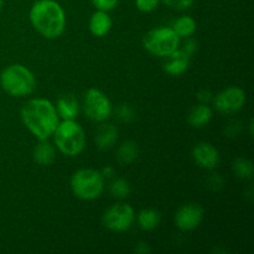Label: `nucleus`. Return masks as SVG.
I'll return each mask as SVG.
<instances>
[{
  "label": "nucleus",
  "instance_id": "obj_1",
  "mask_svg": "<svg viewBox=\"0 0 254 254\" xmlns=\"http://www.w3.org/2000/svg\"><path fill=\"white\" fill-rule=\"evenodd\" d=\"M20 117L24 126L39 140H46L52 136L60 123L54 104L45 98H32L20 109Z\"/></svg>",
  "mask_w": 254,
  "mask_h": 254
},
{
  "label": "nucleus",
  "instance_id": "obj_2",
  "mask_svg": "<svg viewBox=\"0 0 254 254\" xmlns=\"http://www.w3.org/2000/svg\"><path fill=\"white\" fill-rule=\"evenodd\" d=\"M29 16L34 29L45 39H57L66 29V14L56 0H37Z\"/></svg>",
  "mask_w": 254,
  "mask_h": 254
},
{
  "label": "nucleus",
  "instance_id": "obj_3",
  "mask_svg": "<svg viewBox=\"0 0 254 254\" xmlns=\"http://www.w3.org/2000/svg\"><path fill=\"white\" fill-rule=\"evenodd\" d=\"M0 86L9 96L26 97L36 88V78L26 66L14 64L0 73Z\"/></svg>",
  "mask_w": 254,
  "mask_h": 254
},
{
  "label": "nucleus",
  "instance_id": "obj_4",
  "mask_svg": "<svg viewBox=\"0 0 254 254\" xmlns=\"http://www.w3.org/2000/svg\"><path fill=\"white\" fill-rule=\"evenodd\" d=\"M52 136L60 153L69 158L79 155L86 146V133L74 119L60 122Z\"/></svg>",
  "mask_w": 254,
  "mask_h": 254
},
{
  "label": "nucleus",
  "instance_id": "obj_5",
  "mask_svg": "<svg viewBox=\"0 0 254 254\" xmlns=\"http://www.w3.org/2000/svg\"><path fill=\"white\" fill-rule=\"evenodd\" d=\"M104 176L96 169H79L71 176V190L77 198L93 201L104 191Z\"/></svg>",
  "mask_w": 254,
  "mask_h": 254
},
{
  "label": "nucleus",
  "instance_id": "obj_6",
  "mask_svg": "<svg viewBox=\"0 0 254 254\" xmlns=\"http://www.w3.org/2000/svg\"><path fill=\"white\" fill-rule=\"evenodd\" d=\"M180 40L173 27H155L144 35L143 46L149 54L166 57L179 49Z\"/></svg>",
  "mask_w": 254,
  "mask_h": 254
},
{
  "label": "nucleus",
  "instance_id": "obj_7",
  "mask_svg": "<svg viewBox=\"0 0 254 254\" xmlns=\"http://www.w3.org/2000/svg\"><path fill=\"white\" fill-rule=\"evenodd\" d=\"M83 109L87 118L96 123L106 122L113 112V107L107 94L98 88H89L86 92Z\"/></svg>",
  "mask_w": 254,
  "mask_h": 254
},
{
  "label": "nucleus",
  "instance_id": "obj_8",
  "mask_svg": "<svg viewBox=\"0 0 254 254\" xmlns=\"http://www.w3.org/2000/svg\"><path fill=\"white\" fill-rule=\"evenodd\" d=\"M135 218L134 208L128 203L118 202L112 205L102 217L104 227L113 232H124L131 227Z\"/></svg>",
  "mask_w": 254,
  "mask_h": 254
},
{
  "label": "nucleus",
  "instance_id": "obj_9",
  "mask_svg": "<svg viewBox=\"0 0 254 254\" xmlns=\"http://www.w3.org/2000/svg\"><path fill=\"white\" fill-rule=\"evenodd\" d=\"M246 92L240 87H228L218 92L212 98L213 106L220 113L233 114L243 108L246 103Z\"/></svg>",
  "mask_w": 254,
  "mask_h": 254
},
{
  "label": "nucleus",
  "instance_id": "obj_10",
  "mask_svg": "<svg viewBox=\"0 0 254 254\" xmlns=\"http://www.w3.org/2000/svg\"><path fill=\"white\" fill-rule=\"evenodd\" d=\"M203 208L198 203H186L183 205L175 213V225L179 230L193 231L201 225L203 220Z\"/></svg>",
  "mask_w": 254,
  "mask_h": 254
},
{
  "label": "nucleus",
  "instance_id": "obj_11",
  "mask_svg": "<svg viewBox=\"0 0 254 254\" xmlns=\"http://www.w3.org/2000/svg\"><path fill=\"white\" fill-rule=\"evenodd\" d=\"M192 156L196 164L206 170H212L220 163V153L212 144L207 141L196 144L192 149Z\"/></svg>",
  "mask_w": 254,
  "mask_h": 254
},
{
  "label": "nucleus",
  "instance_id": "obj_12",
  "mask_svg": "<svg viewBox=\"0 0 254 254\" xmlns=\"http://www.w3.org/2000/svg\"><path fill=\"white\" fill-rule=\"evenodd\" d=\"M189 66H190V56L183 50L178 49L165 57L163 68L168 74L180 76L184 72L188 71Z\"/></svg>",
  "mask_w": 254,
  "mask_h": 254
},
{
  "label": "nucleus",
  "instance_id": "obj_13",
  "mask_svg": "<svg viewBox=\"0 0 254 254\" xmlns=\"http://www.w3.org/2000/svg\"><path fill=\"white\" fill-rule=\"evenodd\" d=\"M118 128L112 123L103 122L94 133V143H96L97 148L101 150H108V149L113 148V145L118 140Z\"/></svg>",
  "mask_w": 254,
  "mask_h": 254
},
{
  "label": "nucleus",
  "instance_id": "obj_14",
  "mask_svg": "<svg viewBox=\"0 0 254 254\" xmlns=\"http://www.w3.org/2000/svg\"><path fill=\"white\" fill-rule=\"evenodd\" d=\"M57 114L62 121H72L78 117L79 113V103L76 97L71 93L62 94L57 98L56 102Z\"/></svg>",
  "mask_w": 254,
  "mask_h": 254
},
{
  "label": "nucleus",
  "instance_id": "obj_15",
  "mask_svg": "<svg viewBox=\"0 0 254 254\" xmlns=\"http://www.w3.org/2000/svg\"><path fill=\"white\" fill-rule=\"evenodd\" d=\"M112 25H113V21L108 12L97 10L89 19V31L94 36L103 37L111 31Z\"/></svg>",
  "mask_w": 254,
  "mask_h": 254
},
{
  "label": "nucleus",
  "instance_id": "obj_16",
  "mask_svg": "<svg viewBox=\"0 0 254 254\" xmlns=\"http://www.w3.org/2000/svg\"><path fill=\"white\" fill-rule=\"evenodd\" d=\"M32 159L36 164L41 166H49L56 159V148L50 141L39 140V144L35 145L32 150Z\"/></svg>",
  "mask_w": 254,
  "mask_h": 254
},
{
  "label": "nucleus",
  "instance_id": "obj_17",
  "mask_svg": "<svg viewBox=\"0 0 254 254\" xmlns=\"http://www.w3.org/2000/svg\"><path fill=\"white\" fill-rule=\"evenodd\" d=\"M212 117L213 112L211 109V107H208V104L200 103L197 106L192 107L191 111L189 112L188 122L191 127L201 128V127H205L206 124L210 123Z\"/></svg>",
  "mask_w": 254,
  "mask_h": 254
},
{
  "label": "nucleus",
  "instance_id": "obj_18",
  "mask_svg": "<svg viewBox=\"0 0 254 254\" xmlns=\"http://www.w3.org/2000/svg\"><path fill=\"white\" fill-rule=\"evenodd\" d=\"M138 155V144L133 140H127L122 143L117 150V160L123 165H129V164L134 163Z\"/></svg>",
  "mask_w": 254,
  "mask_h": 254
},
{
  "label": "nucleus",
  "instance_id": "obj_19",
  "mask_svg": "<svg viewBox=\"0 0 254 254\" xmlns=\"http://www.w3.org/2000/svg\"><path fill=\"white\" fill-rule=\"evenodd\" d=\"M174 31L178 34L180 39H188L195 34L196 29H197V24H196L195 19L189 15H184V16L178 17L173 25Z\"/></svg>",
  "mask_w": 254,
  "mask_h": 254
},
{
  "label": "nucleus",
  "instance_id": "obj_20",
  "mask_svg": "<svg viewBox=\"0 0 254 254\" xmlns=\"http://www.w3.org/2000/svg\"><path fill=\"white\" fill-rule=\"evenodd\" d=\"M160 212L154 208H145L138 213V225L143 231H153L160 225Z\"/></svg>",
  "mask_w": 254,
  "mask_h": 254
},
{
  "label": "nucleus",
  "instance_id": "obj_21",
  "mask_svg": "<svg viewBox=\"0 0 254 254\" xmlns=\"http://www.w3.org/2000/svg\"><path fill=\"white\" fill-rule=\"evenodd\" d=\"M232 169L236 176L242 180H251L253 178L254 168L252 161L246 158H237L232 163Z\"/></svg>",
  "mask_w": 254,
  "mask_h": 254
},
{
  "label": "nucleus",
  "instance_id": "obj_22",
  "mask_svg": "<svg viewBox=\"0 0 254 254\" xmlns=\"http://www.w3.org/2000/svg\"><path fill=\"white\" fill-rule=\"evenodd\" d=\"M130 184L121 178L112 180L111 185H109V192H111V195L116 198H121V200L128 197L130 195Z\"/></svg>",
  "mask_w": 254,
  "mask_h": 254
},
{
  "label": "nucleus",
  "instance_id": "obj_23",
  "mask_svg": "<svg viewBox=\"0 0 254 254\" xmlns=\"http://www.w3.org/2000/svg\"><path fill=\"white\" fill-rule=\"evenodd\" d=\"M116 112L119 121L124 123H130L135 119V111L129 104H121Z\"/></svg>",
  "mask_w": 254,
  "mask_h": 254
},
{
  "label": "nucleus",
  "instance_id": "obj_24",
  "mask_svg": "<svg viewBox=\"0 0 254 254\" xmlns=\"http://www.w3.org/2000/svg\"><path fill=\"white\" fill-rule=\"evenodd\" d=\"M160 2L165 4L170 9L183 11V10H188L192 6L193 0H160Z\"/></svg>",
  "mask_w": 254,
  "mask_h": 254
},
{
  "label": "nucleus",
  "instance_id": "obj_25",
  "mask_svg": "<svg viewBox=\"0 0 254 254\" xmlns=\"http://www.w3.org/2000/svg\"><path fill=\"white\" fill-rule=\"evenodd\" d=\"M160 0H135V6L141 12H151L158 7Z\"/></svg>",
  "mask_w": 254,
  "mask_h": 254
},
{
  "label": "nucleus",
  "instance_id": "obj_26",
  "mask_svg": "<svg viewBox=\"0 0 254 254\" xmlns=\"http://www.w3.org/2000/svg\"><path fill=\"white\" fill-rule=\"evenodd\" d=\"M118 2L119 0H92V4L97 10H102V11L107 12L116 9Z\"/></svg>",
  "mask_w": 254,
  "mask_h": 254
},
{
  "label": "nucleus",
  "instance_id": "obj_27",
  "mask_svg": "<svg viewBox=\"0 0 254 254\" xmlns=\"http://www.w3.org/2000/svg\"><path fill=\"white\" fill-rule=\"evenodd\" d=\"M188 39H189V37H188ZM183 51L186 52V54H188L189 56L191 57L193 54H195L196 51H197V42H196L195 40H192V39L186 40L185 45H184Z\"/></svg>",
  "mask_w": 254,
  "mask_h": 254
},
{
  "label": "nucleus",
  "instance_id": "obj_28",
  "mask_svg": "<svg viewBox=\"0 0 254 254\" xmlns=\"http://www.w3.org/2000/svg\"><path fill=\"white\" fill-rule=\"evenodd\" d=\"M213 98V94L208 89H201L197 93V99L203 104H208Z\"/></svg>",
  "mask_w": 254,
  "mask_h": 254
},
{
  "label": "nucleus",
  "instance_id": "obj_29",
  "mask_svg": "<svg viewBox=\"0 0 254 254\" xmlns=\"http://www.w3.org/2000/svg\"><path fill=\"white\" fill-rule=\"evenodd\" d=\"M134 251H135V253L138 254H148L150 253V247H149V245L146 242H140L136 245V247L134 248Z\"/></svg>",
  "mask_w": 254,
  "mask_h": 254
},
{
  "label": "nucleus",
  "instance_id": "obj_30",
  "mask_svg": "<svg viewBox=\"0 0 254 254\" xmlns=\"http://www.w3.org/2000/svg\"><path fill=\"white\" fill-rule=\"evenodd\" d=\"M114 168L113 166H106V168L103 169V170L101 171L102 175L104 176V179H108V178H112V176L114 175Z\"/></svg>",
  "mask_w": 254,
  "mask_h": 254
},
{
  "label": "nucleus",
  "instance_id": "obj_31",
  "mask_svg": "<svg viewBox=\"0 0 254 254\" xmlns=\"http://www.w3.org/2000/svg\"><path fill=\"white\" fill-rule=\"evenodd\" d=\"M2 4H4V0H0V10H1V7H2Z\"/></svg>",
  "mask_w": 254,
  "mask_h": 254
}]
</instances>
